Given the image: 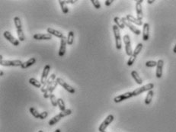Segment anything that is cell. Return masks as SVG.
Returning <instances> with one entry per match:
<instances>
[{
  "label": "cell",
  "instance_id": "d6986e66",
  "mask_svg": "<svg viewBox=\"0 0 176 132\" xmlns=\"http://www.w3.org/2000/svg\"><path fill=\"white\" fill-rule=\"evenodd\" d=\"M126 18L129 22L132 23V24H135V25H138V26H141V25H143L142 21L139 20L137 18H135L134 16L131 15H126Z\"/></svg>",
  "mask_w": 176,
  "mask_h": 132
},
{
  "label": "cell",
  "instance_id": "cb8c5ba5",
  "mask_svg": "<svg viewBox=\"0 0 176 132\" xmlns=\"http://www.w3.org/2000/svg\"><path fill=\"white\" fill-rule=\"evenodd\" d=\"M153 95L154 92L153 90H150V91L147 92V97H146V99H145V104H146V105H149V104L151 103L152 100H153Z\"/></svg>",
  "mask_w": 176,
  "mask_h": 132
},
{
  "label": "cell",
  "instance_id": "e575fe53",
  "mask_svg": "<svg viewBox=\"0 0 176 132\" xmlns=\"http://www.w3.org/2000/svg\"><path fill=\"white\" fill-rule=\"evenodd\" d=\"M157 66V62L154 61H149L146 63V67H155Z\"/></svg>",
  "mask_w": 176,
  "mask_h": 132
},
{
  "label": "cell",
  "instance_id": "1f68e13d",
  "mask_svg": "<svg viewBox=\"0 0 176 132\" xmlns=\"http://www.w3.org/2000/svg\"><path fill=\"white\" fill-rule=\"evenodd\" d=\"M17 34H18V40L20 41H24L25 40V34H24V32H23L22 28L21 29H17Z\"/></svg>",
  "mask_w": 176,
  "mask_h": 132
},
{
  "label": "cell",
  "instance_id": "ffe728a7",
  "mask_svg": "<svg viewBox=\"0 0 176 132\" xmlns=\"http://www.w3.org/2000/svg\"><path fill=\"white\" fill-rule=\"evenodd\" d=\"M47 32H48V34H51V35L55 36V37H57V38H60V39L64 37L63 34H62L60 32L57 31V30L54 29V28H48V29H47Z\"/></svg>",
  "mask_w": 176,
  "mask_h": 132
},
{
  "label": "cell",
  "instance_id": "5bb4252c",
  "mask_svg": "<svg viewBox=\"0 0 176 132\" xmlns=\"http://www.w3.org/2000/svg\"><path fill=\"white\" fill-rule=\"evenodd\" d=\"M50 65H46L43 68V73H42V75H41V83L42 85H44L46 83V82L48 81V74L50 73Z\"/></svg>",
  "mask_w": 176,
  "mask_h": 132
},
{
  "label": "cell",
  "instance_id": "9c48e42d",
  "mask_svg": "<svg viewBox=\"0 0 176 132\" xmlns=\"http://www.w3.org/2000/svg\"><path fill=\"white\" fill-rule=\"evenodd\" d=\"M143 0H137L136 1V11H137V18L139 20L142 21L143 18V13L142 2Z\"/></svg>",
  "mask_w": 176,
  "mask_h": 132
},
{
  "label": "cell",
  "instance_id": "3957f363",
  "mask_svg": "<svg viewBox=\"0 0 176 132\" xmlns=\"http://www.w3.org/2000/svg\"><path fill=\"white\" fill-rule=\"evenodd\" d=\"M154 88V84L153 83H148L147 85L141 86L140 88L136 89L135 90H133V96H137L139 95L142 94L145 92H149L150 90H152Z\"/></svg>",
  "mask_w": 176,
  "mask_h": 132
},
{
  "label": "cell",
  "instance_id": "603a6c76",
  "mask_svg": "<svg viewBox=\"0 0 176 132\" xmlns=\"http://www.w3.org/2000/svg\"><path fill=\"white\" fill-rule=\"evenodd\" d=\"M114 23H115L117 27L119 28H120V29H124V28H125L124 23L123 22V21H122L121 18H119V17H114Z\"/></svg>",
  "mask_w": 176,
  "mask_h": 132
},
{
  "label": "cell",
  "instance_id": "8d00e7d4",
  "mask_svg": "<svg viewBox=\"0 0 176 132\" xmlns=\"http://www.w3.org/2000/svg\"><path fill=\"white\" fill-rule=\"evenodd\" d=\"M48 116V112H41V113H40V118H39V119H41V120H43V119H45Z\"/></svg>",
  "mask_w": 176,
  "mask_h": 132
},
{
  "label": "cell",
  "instance_id": "e0dca14e",
  "mask_svg": "<svg viewBox=\"0 0 176 132\" xmlns=\"http://www.w3.org/2000/svg\"><path fill=\"white\" fill-rule=\"evenodd\" d=\"M33 38L35 40H51L52 39V35L50 34H35L33 36Z\"/></svg>",
  "mask_w": 176,
  "mask_h": 132
},
{
  "label": "cell",
  "instance_id": "52a82bcc",
  "mask_svg": "<svg viewBox=\"0 0 176 132\" xmlns=\"http://www.w3.org/2000/svg\"><path fill=\"white\" fill-rule=\"evenodd\" d=\"M121 19L122 21H123V22L124 23L125 26L129 28V29L133 33H134L135 34H137V35H140V34H141V31H140L139 28H137L136 27V26H134L132 23L129 22L128 21L126 20V17H123V18H121Z\"/></svg>",
  "mask_w": 176,
  "mask_h": 132
},
{
  "label": "cell",
  "instance_id": "d4e9b609",
  "mask_svg": "<svg viewBox=\"0 0 176 132\" xmlns=\"http://www.w3.org/2000/svg\"><path fill=\"white\" fill-rule=\"evenodd\" d=\"M29 83L31 84V85H32L33 86H34V87H36V88H41L42 87V84H41V81L39 82L38 80H37L36 79H34V78H31L29 79Z\"/></svg>",
  "mask_w": 176,
  "mask_h": 132
},
{
  "label": "cell",
  "instance_id": "b9f144b4",
  "mask_svg": "<svg viewBox=\"0 0 176 132\" xmlns=\"http://www.w3.org/2000/svg\"><path fill=\"white\" fill-rule=\"evenodd\" d=\"M54 132H61V131H60V129H57V130L55 131H54Z\"/></svg>",
  "mask_w": 176,
  "mask_h": 132
},
{
  "label": "cell",
  "instance_id": "4fadbf2b",
  "mask_svg": "<svg viewBox=\"0 0 176 132\" xmlns=\"http://www.w3.org/2000/svg\"><path fill=\"white\" fill-rule=\"evenodd\" d=\"M66 44H67V38L65 36L60 40V47L59 50L58 54L60 57H63L66 54Z\"/></svg>",
  "mask_w": 176,
  "mask_h": 132
},
{
  "label": "cell",
  "instance_id": "4316f807",
  "mask_svg": "<svg viewBox=\"0 0 176 132\" xmlns=\"http://www.w3.org/2000/svg\"><path fill=\"white\" fill-rule=\"evenodd\" d=\"M74 32H69L67 37V44L71 46L73 44V40H74Z\"/></svg>",
  "mask_w": 176,
  "mask_h": 132
},
{
  "label": "cell",
  "instance_id": "f546056e",
  "mask_svg": "<svg viewBox=\"0 0 176 132\" xmlns=\"http://www.w3.org/2000/svg\"><path fill=\"white\" fill-rule=\"evenodd\" d=\"M143 47V44L142 43H139V44L137 45V47H136L135 50L133 51V55H135V56H137L138 54H140V52H141V51H142Z\"/></svg>",
  "mask_w": 176,
  "mask_h": 132
},
{
  "label": "cell",
  "instance_id": "836d02e7",
  "mask_svg": "<svg viewBox=\"0 0 176 132\" xmlns=\"http://www.w3.org/2000/svg\"><path fill=\"white\" fill-rule=\"evenodd\" d=\"M136 58H137V56L133 55V54L132 56L130 57V58H129L128 61H127V66H128V67H131V66L133 65L134 61H136Z\"/></svg>",
  "mask_w": 176,
  "mask_h": 132
},
{
  "label": "cell",
  "instance_id": "60d3db41",
  "mask_svg": "<svg viewBox=\"0 0 176 132\" xmlns=\"http://www.w3.org/2000/svg\"><path fill=\"white\" fill-rule=\"evenodd\" d=\"M173 52H174V54H176V44L174 47V48H173Z\"/></svg>",
  "mask_w": 176,
  "mask_h": 132
},
{
  "label": "cell",
  "instance_id": "484cf974",
  "mask_svg": "<svg viewBox=\"0 0 176 132\" xmlns=\"http://www.w3.org/2000/svg\"><path fill=\"white\" fill-rule=\"evenodd\" d=\"M59 3L60 5L61 10L63 11V14H67L69 12V9H68L67 5H66V3L65 1H63V0H60L59 1Z\"/></svg>",
  "mask_w": 176,
  "mask_h": 132
},
{
  "label": "cell",
  "instance_id": "30bf717a",
  "mask_svg": "<svg viewBox=\"0 0 176 132\" xmlns=\"http://www.w3.org/2000/svg\"><path fill=\"white\" fill-rule=\"evenodd\" d=\"M133 92H125L124 94L120 95V96H117L114 97V102L115 103H119L123 101L126 100V99H130L131 97H133Z\"/></svg>",
  "mask_w": 176,
  "mask_h": 132
},
{
  "label": "cell",
  "instance_id": "4dcf8cb0",
  "mask_svg": "<svg viewBox=\"0 0 176 132\" xmlns=\"http://www.w3.org/2000/svg\"><path fill=\"white\" fill-rule=\"evenodd\" d=\"M29 111H30V113L33 115L34 118H35V119H39V118H40V114H39V112H37V109H35L34 107L30 108Z\"/></svg>",
  "mask_w": 176,
  "mask_h": 132
},
{
  "label": "cell",
  "instance_id": "d590c367",
  "mask_svg": "<svg viewBox=\"0 0 176 132\" xmlns=\"http://www.w3.org/2000/svg\"><path fill=\"white\" fill-rule=\"evenodd\" d=\"M91 2L96 9H99L101 8V4L98 0H91Z\"/></svg>",
  "mask_w": 176,
  "mask_h": 132
},
{
  "label": "cell",
  "instance_id": "7c38bea8",
  "mask_svg": "<svg viewBox=\"0 0 176 132\" xmlns=\"http://www.w3.org/2000/svg\"><path fill=\"white\" fill-rule=\"evenodd\" d=\"M56 79H57V76H56V74H54V73L51 74L50 77L48 78V81L46 82L45 84L42 86V87L41 88V92L44 93V92L47 91V90H48V88H49V86H50L51 85V84H52V83H54V82Z\"/></svg>",
  "mask_w": 176,
  "mask_h": 132
},
{
  "label": "cell",
  "instance_id": "7bdbcfd3",
  "mask_svg": "<svg viewBox=\"0 0 176 132\" xmlns=\"http://www.w3.org/2000/svg\"><path fill=\"white\" fill-rule=\"evenodd\" d=\"M3 74H4V73H3V72H2V70H1V71H0V75H1V76H2Z\"/></svg>",
  "mask_w": 176,
  "mask_h": 132
},
{
  "label": "cell",
  "instance_id": "f35d334b",
  "mask_svg": "<svg viewBox=\"0 0 176 132\" xmlns=\"http://www.w3.org/2000/svg\"><path fill=\"white\" fill-rule=\"evenodd\" d=\"M65 2L66 4H74L76 2V1H75V0H66Z\"/></svg>",
  "mask_w": 176,
  "mask_h": 132
},
{
  "label": "cell",
  "instance_id": "44dd1931",
  "mask_svg": "<svg viewBox=\"0 0 176 132\" xmlns=\"http://www.w3.org/2000/svg\"><path fill=\"white\" fill-rule=\"evenodd\" d=\"M36 63V59L34 57H32V58L29 59L28 61H25L22 63V65L21 66V69H26V68H28V67H31L33 64Z\"/></svg>",
  "mask_w": 176,
  "mask_h": 132
},
{
  "label": "cell",
  "instance_id": "74e56055",
  "mask_svg": "<svg viewBox=\"0 0 176 132\" xmlns=\"http://www.w3.org/2000/svg\"><path fill=\"white\" fill-rule=\"evenodd\" d=\"M113 2L114 0H106V1H104V5H105L106 6H110L111 3H113Z\"/></svg>",
  "mask_w": 176,
  "mask_h": 132
},
{
  "label": "cell",
  "instance_id": "f1b7e54d",
  "mask_svg": "<svg viewBox=\"0 0 176 132\" xmlns=\"http://www.w3.org/2000/svg\"><path fill=\"white\" fill-rule=\"evenodd\" d=\"M14 23H15V25L16 30L21 29V28H22L21 21L20 18H18V17H15V18H14Z\"/></svg>",
  "mask_w": 176,
  "mask_h": 132
},
{
  "label": "cell",
  "instance_id": "5b68a950",
  "mask_svg": "<svg viewBox=\"0 0 176 132\" xmlns=\"http://www.w3.org/2000/svg\"><path fill=\"white\" fill-rule=\"evenodd\" d=\"M22 61L19 60H15V61H5L1 60L0 61V65L3 67H21L22 65Z\"/></svg>",
  "mask_w": 176,
  "mask_h": 132
},
{
  "label": "cell",
  "instance_id": "ac0fdd59",
  "mask_svg": "<svg viewBox=\"0 0 176 132\" xmlns=\"http://www.w3.org/2000/svg\"><path fill=\"white\" fill-rule=\"evenodd\" d=\"M149 38V23H144L143 28V40L147 41Z\"/></svg>",
  "mask_w": 176,
  "mask_h": 132
},
{
  "label": "cell",
  "instance_id": "7a4b0ae2",
  "mask_svg": "<svg viewBox=\"0 0 176 132\" xmlns=\"http://www.w3.org/2000/svg\"><path fill=\"white\" fill-rule=\"evenodd\" d=\"M112 28H113L114 34V38H115L116 48H117V50L120 51L122 48L121 37H120V28L116 25H113Z\"/></svg>",
  "mask_w": 176,
  "mask_h": 132
},
{
  "label": "cell",
  "instance_id": "6da1fadb",
  "mask_svg": "<svg viewBox=\"0 0 176 132\" xmlns=\"http://www.w3.org/2000/svg\"><path fill=\"white\" fill-rule=\"evenodd\" d=\"M71 114H72V110L66 109L64 112H61L60 113H59V114H57L56 116L54 117L53 119H50V121H49V122H48V124H49V125L54 126V125H56L57 122H59V121H60L61 119H63L64 117L68 116V115H70Z\"/></svg>",
  "mask_w": 176,
  "mask_h": 132
},
{
  "label": "cell",
  "instance_id": "8992f818",
  "mask_svg": "<svg viewBox=\"0 0 176 132\" xmlns=\"http://www.w3.org/2000/svg\"><path fill=\"white\" fill-rule=\"evenodd\" d=\"M114 117L113 114H108L106 119H104V121L100 125L99 128H98V131L100 132L104 131L105 129L108 128V126L114 121Z\"/></svg>",
  "mask_w": 176,
  "mask_h": 132
},
{
  "label": "cell",
  "instance_id": "bcb514c9",
  "mask_svg": "<svg viewBox=\"0 0 176 132\" xmlns=\"http://www.w3.org/2000/svg\"><path fill=\"white\" fill-rule=\"evenodd\" d=\"M102 132H106V131H102Z\"/></svg>",
  "mask_w": 176,
  "mask_h": 132
},
{
  "label": "cell",
  "instance_id": "9a60e30c",
  "mask_svg": "<svg viewBox=\"0 0 176 132\" xmlns=\"http://www.w3.org/2000/svg\"><path fill=\"white\" fill-rule=\"evenodd\" d=\"M57 85H59V84L58 83H57V79H56V80H55L54 82L49 86V88L47 90V91L43 93V98H44V99H48V98H50V96L53 94V92L54 91V90L56 89Z\"/></svg>",
  "mask_w": 176,
  "mask_h": 132
},
{
  "label": "cell",
  "instance_id": "2e32d148",
  "mask_svg": "<svg viewBox=\"0 0 176 132\" xmlns=\"http://www.w3.org/2000/svg\"><path fill=\"white\" fill-rule=\"evenodd\" d=\"M163 65H164V61H163V60H159L158 62H157L156 72V76L158 79H160L161 77L163 76Z\"/></svg>",
  "mask_w": 176,
  "mask_h": 132
},
{
  "label": "cell",
  "instance_id": "ee69618b",
  "mask_svg": "<svg viewBox=\"0 0 176 132\" xmlns=\"http://www.w3.org/2000/svg\"><path fill=\"white\" fill-rule=\"evenodd\" d=\"M1 60H2V55H0V61H1Z\"/></svg>",
  "mask_w": 176,
  "mask_h": 132
},
{
  "label": "cell",
  "instance_id": "ab89813d",
  "mask_svg": "<svg viewBox=\"0 0 176 132\" xmlns=\"http://www.w3.org/2000/svg\"><path fill=\"white\" fill-rule=\"evenodd\" d=\"M154 2H155L154 0H148V1H147V3L149 5H151V4H153Z\"/></svg>",
  "mask_w": 176,
  "mask_h": 132
},
{
  "label": "cell",
  "instance_id": "277c9868",
  "mask_svg": "<svg viewBox=\"0 0 176 132\" xmlns=\"http://www.w3.org/2000/svg\"><path fill=\"white\" fill-rule=\"evenodd\" d=\"M123 40H124V44H125V51L127 56L130 57L133 55V51H132V47H131V43H130V38L128 34H125L123 38Z\"/></svg>",
  "mask_w": 176,
  "mask_h": 132
},
{
  "label": "cell",
  "instance_id": "f6af8a7d",
  "mask_svg": "<svg viewBox=\"0 0 176 132\" xmlns=\"http://www.w3.org/2000/svg\"><path fill=\"white\" fill-rule=\"evenodd\" d=\"M38 132H43V131H41H41H39Z\"/></svg>",
  "mask_w": 176,
  "mask_h": 132
},
{
  "label": "cell",
  "instance_id": "d6a6232c",
  "mask_svg": "<svg viewBox=\"0 0 176 132\" xmlns=\"http://www.w3.org/2000/svg\"><path fill=\"white\" fill-rule=\"evenodd\" d=\"M50 102H51V104H52V105L54 107H57V106H58V105H57V99L56 98V96H55V95L54 94L51 95L50 96Z\"/></svg>",
  "mask_w": 176,
  "mask_h": 132
},
{
  "label": "cell",
  "instance_id": "8fae6325",
  "mask_svg": "<svg viewBox=\"0 0 176 132\" xmlns=\"http://www.w3.org/2000/svg\"><path fill=\"white\" fill-rule=\"evenodd\" d=\"M3 36L6 40H9V42L11 43V44H13L14 46H18L19 45V40H17L9 31H5L3 34Z\"/></svg>",
  "mask_w": 176,
  "mask_h": 132
},
{
  "label": "cell",
  "instance_id": "ba28073f",
  "mask_svg": "<svg viewBox=\"0 0 176 132\" xmlns=\"http://www.w3.org/2000/svg\"><path fill=\"white\" fill-rule=\"evenodd\" d=\"M57 83H58V84L60 86H61L62 87H63V89L64 90H66L67 92H69L70 93H72V94H73V93H75L76 92V90H75V89L72 86H70L69 84H67V83H66L65 81L63 80L62 78H60V77H58V78H57Z\"/></svg>",
  "mask_w": 176,
  "mask_h": 132
},
{
  "label": "cell",
  "instance_id": "7402d4cb",
  "mask_svg": "<svg viewBox=\"0 0 176 132\" xmlns=\"http://www.w3.org/2000/svg\"><path fill=\"white\" fill-rule=\"evenodd\" d=\"M131 76L133 77V79L135 80V82L137 83L138 85H141L143 83V79L136 70H133V71L131 72Z\"/></svg>",
  "mask_w": 176,
  "mask_h": 132
},
{
  "label": "cell",
  "instance_id": "83f0119b",
  "mask_svg": "<svg viewBox=\"0 0 176 132\" xmlns=\"http://www.w3.org/2000/svg\"><path fill=\"white\" fill-rule=\"evenodd\" d=\"M57 105H58L59 108L61 112H64L66 110V106H65V103H64V101H63V99H57Z\"/></svg>",
  "mask_w": 176,
  "mask_h": 132
}]
</instances>
